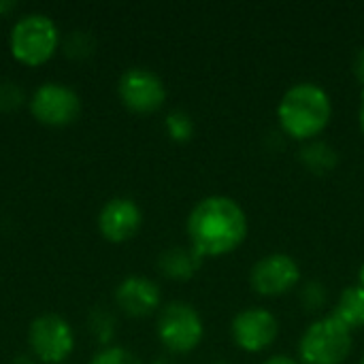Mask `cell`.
I'll list each match as a JSON object with an SVG mask.
<instances>
[{
  "mask_svg": "<svg viewBox=\"0 0 364 364\" xmlns=\"http://www.w3.org/2000/svg\"><path fill=\"white\" fill-rule=\"evenodd\" d=\"M247 235V215L228 196L203 198L188 218L192 250L205 256H224L237 250Z\"/></svg>",
  "mask_w": 364,
  "mask_h": 364,
  "instance_id": "cell-1",
  "label": "cell"
},
{
  "mask_svg": "<svg viewBox=\"0 0 364 364\" xmlns=\"http://www.w3.org/2000/svg\"><path fill=\"white\" fill-rule=\"evenodd\" d=\"M331 96L318 83H296L279 100L277 117L290 136L307 141L318 136L331 122Z\"/></svg>",
  "mask_w": 364,
  "mask_h": 364,
  "instance_id": "cell-2",
  "label": "cell"
},
{
  "mask_svg": "<svg viewBox=\"0 0 364 364\" xmlns=\"http://www.w3.org/2000/svg\"><path fill=\"white\" fill-rule=\"evenodd\" d=\"M352 343V331L331 314L305 331L299 343V358L303 364H341L350 356Z\"/></svg>",
  "mask_w": 364,
  "mask_h": 364,
  "instance_id": "cell-3",
  "label": "cell"
},
{
  "mask_svg": "<svg viewBox=\"0 0 364 364\" xmlns=\"http://www.w3.org/2000/svg\"><path fill=\"white\" fill-rule=\"evenodd\" d=\"M55 47L58 28L47 15H26L11 30V51L19 62L28 66H38L47 62L53 55Z\"/></svg>",
  "mask_w": 364,
  "mask_h": 364,
  "instance_id": "cell-4",
  "label": "cell"
},
{
  "mask_svg": "<svg viewBox=\"0 0 364 364\" xmlns=\"http://www.w3.org/2000/svg\"><path fill=\"white\" fill-rule=\"evenodd\" d=\"M203 320L188 303H171L158 318L160 341L177 354L192 352L203 341Z\"/></svg>",
  "mask_w": 364,
  "mask_h": 364,
  "instance_id": "cell-5",
  "label": "cell"
},
{
  "mask_svg": "<svg viewBox=\"0 0 364 364\" xmlns=\"http://www.w3.org/2000/svg\"><path fill=\"white\" fill-rule=\"evenodd\" d=\"M30 346L32 352L43 360V363L58 364L73 352L75 337L66 320L60 316H41L30 324Z\"/></svg>",
  "mask_w": 364,
  "mask_h": 364,
  "instance_id": "cell-6",
  "label": "cell"
},
{
  "mask_svg": "<svg viewBox=\"0 0 364 364\" xmlns=\"http://www.w3.org/2000/svg\"><path fill=\"white\" fill-rule=\"evenodd\" d=\"M119 98L122 102L136 113L158 111L166 100V90L162 79L149 68H128L119 79Z\"/></svg>",
  "mask_w": 364,
  "mask_h": 364,
  "instance_id": "cell-7",
  "label": "cell"
},
{
  "mask_svg": "<svg viewBox=\"0 0 364 364\" xmlns=\"http://www.w3.org/2000/svg\"><path fill=\"white\" fill-rule=\"evenodd\" d=\"M301 279V267L288 254H269L250 271L252 288L262 296H279L290 292Z\"/></svg>",
  "mask_w": 364,
  "mask_h": 364,
  "instance_id": "cell-8",
  "label": "cell"
},
{
  "mask_svg": "<svg viewBox=\"0 0 364 364\" xmlns=\"http://www.w3.org/2000/svg\"><path fill=\"white\" fill-rule=\"evenodd\" d=\"M30 109L45 126H66L79 115L81 102L70 87L62 83H45L34 92Z\"/></svg>",
  "mask_w": 364,
  "mask_h": 364,
  "instance_id": "cell-9",
  "label": "cell"
},
{
  "mask_svg": "<svg viewBox=\"0 0 364 364\" xmlns=\"http://www.w3.org/2000/svg\"><path fill=\"white\" fill-rule=\"evenodd\" d=\"M235 343L245 352H262L279 335L277 318L267 309H245L235 316L230 324Z\"/></svg>",
  "mask_w": 364,
  "mask_h": 364,
  "instance_id": "cell-10",
  "label": "cell"
},
{
  "mask_svg": "<svg viewBox=\"0 0 364 364\" xmlns=\"http://www.w3.org/2000/svg\"><path fill=\"white\" fill-rule=\"evenodd\" d=\"M141 209L130 198H113L109 200L100 215H98V228L105 235V239L113 243H124L130 237L136 235L141 228Z\"/></svg>",
  "mask_w": 364,
  "mask_h": 364,
  "instance_id": "cell-11",
  "label": "cell"
},
{
  "mask_svg": "<svg viewBox=\"0 0 364 364\" xmlns=\"http://www.w3.org/2000/svg\"><path fill=\"white\" fill-rule=\"evenodd\" d=\"M160 288L145 277H128L115 290V301L132 318L149 316L160 305Z\"/></svg>",
  "mask_w": 364,
  "mask_h": 364,
  "instance_id": "cell-12",
  "label": "cell"
},
{
  "mask_svg": "<svg viewBox=\"0 0 364 364\" xmlns=\"http://www.w3.org/2000/svg\"><path fill=\"white\" fill-rule=\"evenodd\" d=\"M203 264V256L196 252V250H186V247H173V250H166L160 260H158V267L160 271L171 277V279H190Z\"/></svg>",
  "mask_w": 364,
  "mask_h": 364,
  "instance_id": "cell-13",
  "label": "cell"
},
{
  "mask_svg": "<svg viewBox=\"0 0 364 364\" xmlns=\"http://www.w3.org/2000/svg\"><path fill=\"white\" fill-rule=\"evenodd\" d=\"M333 316H337L350 331L363 328L364 326V288L352 286L346 288L339 296V303L333 311Z\"/></svg>",
  "mask_w": 364,
  "mask_h": 364,
  "instance_id": "cell-14",
  "label": "cell"
},
{
  "mask_svg": "<svg viewBox=\"0 0 364 364\" xmlns=\"http://www.w3.org/2000/svg\"><path fill=\"white\" fill-rule=\"evenodd\" d=\"M301 160L314 173H328L337 164V151L326 143L314 141L301 149Z\"/></svg>",
  "mask_w": 364,
  "mask_h": 364,
  "instance_id": "cell-15",
  "label": "cell"
},
{
  "mask_svg": "<svg viewBox=\"0 0 364 364\" xmlns=\"http://www.w3.org/2000/svg\"><path fill=\"white\" fill-rule=\"evenodd\" d=\"M166 130L173 141L183 143V141H190V136L194 134V122L186 111H173L166 117Z\"/></svg>",
  "mask_w": 364,
  "mask_h": 364,
  "instance_id": "cell-16",
  "label": "cell"
},
{
  "mask_svg": "<svg viewBox=\"0 0 364 364\" xmlns=\"http://www.w3.org/2000/svg\"><path fill=\"white\" fill-rule=\"evenodd\" d=\"M90 364H141V360L124 348H109L98 352Z\"/></svg>",
  "mask_w": 364,
  "mask_h": 364,
  "instance_id": "cell-17",
  "label": "cell"
},
{
  "mask_svg": "<svg viewBox=\"0 0 364 364\" xmlns=\"http://www.w3.org/2000/svg\"><path fill=\"white\" fill-rule=\"evenodd\" d=\"M324 299H326V294H324V288H322L320 284L311 282V284L305 286L303 303H305L307 309H320V307L324 305Z\"/></svg>",
  "mask_w": 364,
  "mask_h": 364,
  "instance_id": "cell-18",
  "label": "cell"
},
{
  "mask_svg": "<svg viewBox=\"0 0 364 364\" xmlns=\"http://www.w3.org/2000/svg\"><path fill=\"white\" fill-rule=\"evenodd\" d=\"M21 102V90L15 83H0V109H13Z\"/></svg>",
  "mask_w": 364,
  "mask_h": 364,
  "instance_id": "cell-19",
  "label": "cell"
},
{
  "mask_svg": "<svg viewBox=\"0 0 364 364\" xmlns=\"http://www.w3.org/2000/svg\"><path fill=\"white\" fill-rule=\"evenodd\" d=\"M354 73L358 77V81L364 85V47L356 53V60H354Z\"/></svg>",
  "mask_w": 364,
  "mask_h": 364,
  "instance_id": "cell-20",
  "label": "cell"
},
{
  "mask_svg": "<svg viewBox=\"0 0 364 364\" xmlns=\"http://www.w3.org/2000/svg\"><path fill=\"white\" fill-rule=\"evenodd\" d=\"M264 364H299L294 358H290V356H273V358H269Z\"/></svg>",
  "mask_w": 364,
  "mask_h": 364,
  "instance_id": "cell-21",
  "label": "cell"
},
{
  "mask_svg": "<svg viewBox=\"0 0 364 364\" xmlns=\"http://www.w3.org/2000/svg\"><path fill=\"white\" fill-rule=\"evenodd\" d=\"M358 122H360V130L364 132V90L360 94V111H358Z\"/></svg>",
  "mask_w": 364,
  "mask_h": 364,
  "instance_id": "cell-22",
  "label": "cell"
},
{
  "mask_svg": "<svg viewBox=\"0 0 364 364\" xmlns=\"http://www.w3.org/2000/svg\"><path fill=\"white\" fill-rule=\"evenodd\" d=\"M15 6H17L15 2H0V13L2 11H9V9H15Z\"/></svg>",
  "mask_w": 364,
  "mask_h": 364,
  "instance_id": "cell-23",
  "label": "cell"
},
{
  "mask_svg": "<svg viewBox=\"0 0 364 364\" xmlns=\"http://www.w3.org/2000/svg\"><path fill=\"white\" fill-rule=\"evenodd\" d=\"M358 279H360V286L364 288V264L360 267V275H358Z\"/></svg>",
  "mask_w": 364,
  "mask_h": 364,
  "instance_id": "cell-24",
  "label": "cell"
},
{
  "mask_svg": "<svg viewBox=\"0 0 364 364\" xmlns=\"http://www.w3.org/2000/svg\"><path fill=\"white\" fill-rule=\"evenodd\" d=\"M215 364H228V363H215Z\"/></svg>",
  "mask_w": 364,
  "mask_h": 364,
  "instance_id": "cell-25",
  "label": "cell"
},
{
  "mask_svg": "<svg viewBox=\"0 0 364 364\" xmlns=\"http://www.w3.org/2000/svg\"><path fill=\"white\" fill-rule=\"evenodd\" d=\"M360 364H364V358H363V360H360Z\"/></svg>",
  "mask_w": 364,
  "mask_h": 364,
  "instance_id": "cell-26",
  "label": "cell"
}]
</instances>
